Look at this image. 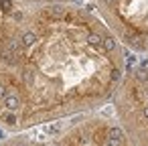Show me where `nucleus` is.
<instances>
[{
    "label": "nucleus",
    "instance_id": "1",
    "mask_svg": "<svg viewBox=\"0 0 148 146\" xmlns=\"http://www.w3.org/2000/svg\"><path fill=\"white\" fill-rule=\"evenodd\" d=\"M126 49L75 2L0 0V126L33 130L110 104Z\"/></svg>",
    "mask_w": 148,
    "mask_h": 146
},
{
    "label": "nucleus",
    "instance_id": "2",
    "mask_svg": "<svg viewBox=\"0 0 148 146\" xmlns=\"http://www.w3.org/2000/svg\"><path fill=\"white\" fill-rule=\"evenodd\" d=\"M0 146H132L118 118L106 112H87L63 118L18 136Z\"/></svg>",
    "mask_w": 148,
    "mask_h": 146
},
{
    "label": "nucleus",
    "instance_id": "3",
    "mask_svg": "<svg viewBox=\"0 0 148 146\" xmlns=\"http://www.w3.org/2000/svg\"><path fill=\"white\" fill-rule=\"evenodd\" d=\"M112 106L132 146H148V65L128 67Z\"/></svg>",
    "mask_w": 148,
    "mask_h": 146
},
{
    "label": "nucleus",
    "instance_id": "4",
    "mask_svg": "<svg viewBox=\"0 0 148 146\" xmlns=\"http://www.w3.org/2000/svg\"><path fill=\"white\" fill-rule=\"evenodd\" d=\"M99 19L126 51L148 59V0H93Z\"/></svg>",
    "mask_w": 148,
    "mask_h": 146
},
{
    "label": "nucleus",
    "instance_id": "5",
    "mask_svg": "<svg viewBox=\"0 0 148 146\" xmlns=\"http://www.w3.org/2000/svg\"><path fill=\"white\" fill-rule=\"evenodd\" d=\"M31 2H75V0H31Z\"/></svg>",
    "mask_w": 148,
    "mask_h": 146
}]
</instances>
